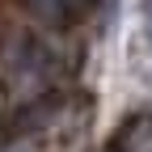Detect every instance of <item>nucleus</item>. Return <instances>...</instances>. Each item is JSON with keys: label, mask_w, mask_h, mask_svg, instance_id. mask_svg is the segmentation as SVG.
<instances>
[{"label": "nucleus", "mask_w": 152, "mask_h": 152, "mask_svg": "<svg viewBox=\"0 0 152 152\" xmlns=\"http://www.w3.org/2000/svg\"><path fill=\"white\" fill-rule=\"evenodd\" d=\"M118 152H152V118H135L123 127Z\"/></svg>", "instance_id": "nucleus-2"}, {"label": "nucleus", "mask_w": 152, "mask_h": 152, "mask_svg": "<svg viewBox=\"0 0 152 152\" xmlns=\"http://www.w3.org/2000/svg\"><path fill=\"white\" fill-rule=\"evenodd\" d=\"M140 26H144V38L152 47V0H140Z\"/></svg>", "instance_id": "nucleus-3"}, {"label": "nucleus", "mask_w": 152, "mask_h": 152, "mask_svg": "<svg viewBox=\"0 0 152 152\" xmlns=\"http://www.w3.org/2000/svg\"><path fill=\"white\" fill-rule=\"evenodd\" d=\"M97 4V0H26V9L38 17V21L47 26H76L80 17H89V9Z\"/></svg>", "instance_id": "nucleus-1"}]
</instances>
